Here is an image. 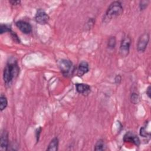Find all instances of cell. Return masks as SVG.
I'll return each mask as SVG.
<instances>
[{"label": "cell", "mask_w": 151, "mask_h": 151, "mask_svg": "<svg viewBox=\"0 0 151 151\" xmlns=\"http://www.w3.org/2000/svg\"><path fill=\"white\" fill-rule=\"evenodd\" d=\"M19 68L16 62L8 63L4 69L3 79L6 84H9L12 80L17 76Z\"/></svg>", "instance_id": "6da1fadb"}, {"label": "cell", "mask_w": 151, "mask_h": 151, "mask_svg": "<svg viewBox=\"0 0 151 151\" xmlns=\"http://www.w3.org/2000/svg\"><path fill=\"white\" fill-rule=\"evenodd\" d=\"M123 12V8L122 4L119 1H114L109 6L106 12V17L107 19H112L120 15Z\"/></svg>", "instance_id": "7a4b0ae2"}, {"label": "cell", "mask_w": 151, "mask_h": 151, "mask_svg": "<svg viewBox=\"0 0 151 151\" xmlns=\"http://www.w3.org/2000/svg\"><path fill=\"white\" fill-rule=\"evenodd\" d=\"M58 67L64 76H71L74 70V67L71 61L66 59H61L58 61Z\"/></svg>", "instance_id": "3957f363"}, {"label": "cell", "mask_w": 151, "mask_h": 151, "mask_svg": "<svg viewBox=\"0 0 151 151\" xmlns=\"http://www.w3.org/2000/svg\"><path fill=\"white\" fill-rule=\"evenodd\" d=\"M131 44V38L128 35L125 36L122 40L120 46V54L122 57H126L129 52Z\"/></svg>", "instance_id": "277c9868"}, {"label": "cell", "mask_w": 151, "mask_h": 151, "mask_svg": "<svg viewBox=\"0 0 151 151\" xmlns=\"http://www.w3.org/2000/svg\"><path fill=\"white\" fill-rule=\"evenodd\" d=\"M149 41V35L148 33L143 34L139 38L136 48L139 52H143L147 48V44Z\"/></svg>", "instance_id": "5b68a950"}, {"label": "cell", "mask_w": 151, "mask_h": 151, "mask_svg": "<svg viewBox=\"0 0 151 151\" xmlns=\"http://www.w3.org/2000/svg\"><path fill=\"white\" fill-rule=\"evenodd\" d=\"M35 19L37 22L40 24L44 25L48 22L50 17L42 9H38L35 16Z\"/></svg>", "instance_id": "8992f818"}, {"label": "cell", "mask_w": 151, "mask_h": 151, "mask_svg": "<svg viewBox=\"0 0 151 151\" xmlns=\"http://www.w3.org/2000/svg\"><path fill=\"white\" fill-rule=\"evenodd\" d=\"M16 26L24 34H29L32 31L31 25L27 22L19 20L16 22Z\"/></svg>", "instance_id": "52a82bcc"}, {"label": "cell", "mask_w": 151, "mask_h": 151, "mask_svg": "<svg viewBox=\"0 0 151 151\" xmlns=\"http://www.w3.org/2000/svg\"><path fill=\"white\" fill-rule=\"evenodd\" d=\"M123 140L125 142L133 143L136 146H139L140 144V140L139 137L131 132H129L125 134L123 137Z\"/></svg>", "instance_id": "ba28073f"}, {"label": "cell", "mask_w": 151, "mask_h": 151, "mask_svg": "<svg viewBox=\"0 0 151 151\" xmlns=\"http://www.w3.org/2000/svg\"><path fill=\"white\" fill-rule=\"evenodd\" d=\"M9 146V140H8V132L4 130L1 135L0 139V146L1 150H7Z\"/></svg>", "instance_id": "9c48e42d"}, {"label": "cell", "mask_w": 151, "mask_h": 151, "mask_svg": "<svg viewBox=\"0 0 151 151\" xmlns=\"http://www.w3.org/2000/svg\"><path fill=\"white\" fill-rule=\"evenodd\" d=\"M77 91L81 94H88L90 91V87L89 85L84 83H77L76 84Z\"/></svg>", "instance_id": "30bf717a"}, {"label": "cell", "mask_w": 151, "mask_h": 151, "mask_svg": "<svg viewBox=\"0 0 151 151\" xmlns=\"http://www.w3.org/2000/svg\"><path fill=\"white\" fill-rule=\"evenodd\" d=\"M89 70L88 64L86 61H81L78 65L77 69V76L79 77L83 76L84 74H86Z\"/></svg>", "instance_id": "8fae6325"}, {"label": "cell", "mask_w": 151, "mask_h": 151, "mask_svg": "<svg viewBox=\"0 0 151 151\" xmlns=\"http://www.w3.org/2000/svg\"><path fill=\"white\" fill-rule=\"evenodd\" d=\"M58 139L57 137H54L51 140V141L49 143L47 150L56 151L58 150Z\"/></svg>", "instance_id": "7c38bea8"}, {"label": "cell", "mask_w": 151, "mask_h": 151, "mask_svg": "<svg viewBox=\"0 0 151 151\" xmlns=\"http://www.w3.org/2000/svg\"><path fill=\"white\" fill-rule=\"evenodd\" d=\"M8 105V100L6 97L3 95L1 94L0 97V110L1 111L4 110Z\"/></svg>", "instance_id": "4fadbf2b"}, {"label": "cell", "mask_w": 151, "mask_h": 151, "mask_svg": "<svg viewBox=\"0 0 151 151\" xmlns=\"http://www.w3.org/2000/svg\"><path fill=\"white\" fill-rule=\"evenodd\" d=\"M104 143L103 139H99L95 145V150H104Z\"/></svg>", "instance_id": "5bb4252c"}, {"label": "cell", "mask_w": 151, "mask_h": 151, "mask_svg": "<svg viewBox=\"0 0 151 151\" xmlns=\"http://www.w3.org/2000/svg\"><path fill=\"white\" fill-rule=\"evenodd\" d=\"M116 44V38L114 37H111L109 38L108 42H107V47L110 49L114 48Z\"/></svg>", "instance_id": "9a60e30c"}, {"label": "cell", "mask_w": 151, "mask_h": 151, "mask_svg": "<svg viewBox=\"0 0 151 151\" xmlns=\"http://www.w3.org/2000/svg\"><path fill=\"white\" fill-rule=\"evenodd\" d=\"M130 99H131L132 103H133L134 104H137L139 103V97L138 94H136V93H133L131 94Z\"/></svg>", "instance_id": "2e32d148"}, {"label": "cell", "mask_w": 151, "mask_h": 151, "mask_svg": "<svg viewBox=\"0 0 151 151\" xmlns=\"http://www.w3.org/2000/svg\"><path fill=\"white\" fill-rule=\"evenodd\" d=\"M11 32V28L5 24H1L0 27V33L1 34H2L4 32Z\"/></svg>", "instance_id": "e0dca14e"}, {"label": "cell", "mask_w": 151, "mask_h": 151, "mask_svg": "<svg viewBox=\"0 0 151 151\" xmlns=\"http://www.w3.org/2000/svg\"><path fill=\"white\" fill-rule=\"evenodd\" d=\"M140 135L144 137H147L150 136V133L147 132L146 127H142L140 129Z\"/></svg>", "instance_id": "ac0fdd59"}, {"label": "cell", "mask_w": 151, "mask_h": 151, "mask_svg": "<svg viewBox=\"0 0 151 151\" xmlns=\"http://www.w3.org/2000/svg\"><path fill=\"white\" fill-rule=\"evenodd\" d=\"M148 2H149V1H140V5H139L140 10H143V9H145L147 7V4H148Z\"/></svg>", "instance_id": "d6986e66"}, {"label": "cell", "mask_w": 151, "mask_h": 151, "mask_svg": "<svg viewBox=\"0 0 151 151\" xmlns=\"http://www.w3.org/2000/svg\"><path fill=\"white\" fill-rule=\"evenodd\" d=\"M11 35H12V38L15 41H16V42H19V38H18V36L17 35V34H16L15 32H11Z\"/></svg>", "instance_id": "ffe728a7"}, {"label": "cell", "mask_w": 151, "mask_h": 151, "mask_svg": "<svg viewBox=\"0 0 151 151\" xmlns=\"http://www.w3.org/2000/svg\"><path fill=\"white\" fill-rule=\"evenodd\" d=\"M9 2L12 5H19L21 3L20 1H14V0H12V1H9Z\"/></svg>", "instance_id": "44dd1931"}, {"label": "cell", "mask_w": 151, "mask_h": 151, "mask_svg": "<svg viewBox=\"0 0 151 151\" xmlns=\"http://www.w3.org/2000/svg\"><path fill=\"white\" fill-rule=\"evenodd\" d=\"M150 90H151V88H150V86H148V87L146 89V94L147 96L150 98V94H151V92H150Z\"/></svg>", "instance_id": "7402d4cb"}, {"label": "cell", "mask_w": 151, "mask_h": 151, "mask_svg": "<svg viewBox=\"0 0 151 151\" xmlns=\"http://www.w3.org/2000/svg\"><path fill=\"white\" fill-rule=\"evenodd\" d=\"M121 80H122V78H121V77H120V75H117L116 76V77H115V82L116 83H118V84L120 83V82L121 81Z\"/></svg>", "instance_id": "603a6c76"}]
</instances>
